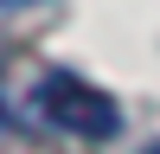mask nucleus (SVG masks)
Returning a JSON list of instances; mask_svg holds the SVG:
<instances>
[{"mask_svg":"<svg viewBox=\"0 0 160 154\" xmlns=\"http://www.w3.org/2000/svg\"><path fill=\"white\" fill-rule=\"evenodd\" d=\"M38 116L51 128H64L71 141H109V135H122L115 96L96 90L90 77H71V71H45L38 77Z\"/></svg>","mask_w":160,"mask_h":154,"instance_id":"nucleus-1","label":"nucleus"},{"mask_svg":"<svg viewBox=\"0 0 160 154\" xmlns=\"http://www.w3.org/2000/svg\"><path fill=\"white\" fill-rule=\"evenodd\" d=\"M141 154H160V141H154V148H141Z\"/></svg>","mask_w":160,"mask_h":154,"instance_id":"nucleus-2","label":"nucleus"}]
</instances>
